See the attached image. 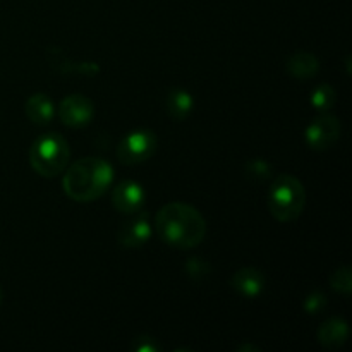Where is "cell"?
I'll return each mask as SVG.
<instances>
[{"label": "cell", "instance_id": "1", "mask_svg": "<svg viewBox=\"0 0 352 352\" xmlns=\"http://www.w3.org/2000/svg\"><path fill=\"white\" fill-rule=\"evenodd\" d=\"M155 229L168 246L191 250L205 237L206 222L195 206L186 203H168L157 213Z\"/></svg>", "mask_w": 352, "mask_h": 352}, {"label": "cell", "instance_id": "2", "mask_svg": "<svg viewBox=\"0 0 352 352\" xmlns=\"http://www.w3.org/2000/svg\"><path fill=\"white\" fill-rule=\"evenodd\" d=\"M113 181V168L102 158H81L65 170L62 179L64 192L79 203L95 201L105 195Z\"/></svg>", "mask_w": 352, "mask_h": 352}, {"label": "cell", "instance_id": "3", "mask_svg": "<svg viewBox=\"0 0 352 352\" xmlns=\"http://www.w3.org/2000/svg\"><path fill=\"white\" fill-rule=\"evenodd\" d=\"M306 191L301 181L291 174H282L272 182L268 191V208L278 222H292L302 213Z\"/></svg>", "mask_w": 352, "mask_h": 352}, {"label": "cell", "instance_id": "4", "mask_svg": "<svg viewBox=\"0 0 352 352\" xmlns=\"http://www.w3.org/2000/svg\"><path fill=\"white\" fill-rule=\"evenodd\" d=\"M71 150L64 136L58 133L41 134L33 143L30 151V162L34 172L43 177H55L69 164Z\"/></svg>", "mask_w": 352, "mask_h": 352}, {"label": "cell", "instance_id": "5", "mask_svg": "<svg viewBox=\"0 0 352 352\" xmlns=\"http://www.w3.org/2000/svg\"><path fill=\"white\" fill-rule=\"evenodd\" d=\"M157 136L151 129H136L127 134L117 148V157L124 165H138L153 157Z\"/></svg>", "mask_w": 352, "mask_h": 352}, {"label": "cell", "instance_id": "6", "mask_svg": "<svg viewBox=\"0 0 352 352\" xmlns=\"http://www.w3.org/2000/svg\"><path fill=\"white\" fill-rule=\"evenodd\" d=\"M340 136V122L332 116L316 117L306 127V143L316 151H323L332 148Z\"/></svg>", "mask_w": 352, "mask_h": 352}, {"label": "cell", "instance_id": "7", "mask_svg": "<svg viewBox=\"0 0 352 352\" xmlns=\"http://www.w3.org/2000/svg\"><path fill=\"white\" fill-rule=\"evenodd\" d=\"M95 107L89 98L82 95H69L58 105V117L69 127H82L91 122Z\"/></svg>", "mask_w": 352, "mask_h": 352}, {"label": "cell", "instance_id": "8", "mask_svg": "<svg viewBox=\"0 0 352 352\" xmlns=\"http://www.w3.org/2000/svg\"><path fill=\"white\" fill-rule=\"evenodd\" d=\"M151 237V223L146 213H133L127 222L120 226L117 241L124 248H141Z\"/></svg>", "mask_w": 352, "mask_h": 352}, {"label": "cell", "instance_id": "9", "mask_svg": "<svg viewBox=\"0 0 352 352\" xmlns=\"http://www.w3.org/2000/svg\"><path fill=\"white\" fill-rule=\"evenodd\" d=\"M144 198H146V192H144L143 186L136 181H120L119 184L113 188L112 192V203L120 213H126V215H133V213L140 212V208L143 206Z\"/></svg>", "mask_w": 352, "mask_h": 352}, {"label": "cell", "instance_id": "10", "mask_svg": "<svg viewBox=\"0 0 352 352\" xmlns=\"http://www.w3.org/2000/svg\"><path fill=\"white\" fill-rule=\"evenodd\" d=\"M230 285L239 296H244L248 299H256L265 291L267 280L258 268H241L232 275Z\"/></svg>", "mask_w": 352, "mask_h": 352}, {"label": "cell", "instance_id": "11", "mask_svg": "<svg viewBox=\"0 0 352 352\" xmlns=\"http://www.w3.org/2000/svg\"><path fill=\"white\" fill-rule=\"evenodd\" d=\"M24 112H26L28 119L38 126H45V124L52 122L55 116L54 102L45 93H36V95L30 96V100L24 105Z\"/></svg>", "mask_w": 352, "mask_h": 352}, {"label": "cell", "instance_id": "12", "mask_svg": "<svg viewBox=\"0 0 352 352\" xmlns=\"http://www.w3.org/2000/svg\"><path fill=\"white\" fill-rule=\"evenodd\" d=\"M285 67H287V72L292 78L306 81V79H311L318 74L320 62L309 52H298V54H294L289 58Z\"/></svg>", "mask_w": 352, "mask_h": 352}, {"label": "cell", "instance_id": "13", "mask_svg": "<svg viewBox=\"0 0 352 352\" xmlns=\"http://www.w3.org/2000/svg\"><path fill=\"white\" fill-rule=\"evenodd\" d=\"M349 337V327L342 318H330L320 327L318 339L320 344L329 349H337L342 346Z\"/></svg>", "mask_w": 352, "mask_h": 352}, {"label": "cell", "instance_id": "14", "mask_svg": "<svg viewBox=\"0 0 352 352\" xmlns=\"http://www.w3.org/2000/svg\"><path fill=\"white\" fill-rule=\"evenodd\" d=\"M195 109V98L188 89L175 88L167 96V112L172 119L184 120L191 116Z\"/></svg>", "mask_w": 352, "mask_h": 352}, {"label": "cell", "instance_id": "15", "mask_svg": "<svg viewBox=\"0 0 352 352\" xmlns=\"http://www.w3.org/2000/svg\"><path fill=\"white\" fill-rule=\"evenodd\" d=\"M336 100L337 93L330 85L316 86L315 91L309 96V102H311L313 107H315L316 110H320V112H327V110L332 109V107L336 105Z\"/></svg>", "mask_w": 352, "mask_h": 352}, {"label": "cell", "instance_id": "16", "mask_svg": "<svg viewBox=\"0 0 352 352\" xmlns=\"http://www.w3.org/2000/svg\"><path fill=\"white\" fill-rule=\"evenodd\" d=\"M330 287L333 289L336 292H340L344 296L351 294V287H352V274L349 267H340L337 268L336 272L330 277Z\"/></svg>", "mask_w": 352, "mask_h": 352}, {"label": "cell", "instance_id": "17", "mask_svg": "<svg viewBox=\"0 0 352 352\" xmlns=\"http://www.w3.org/2000/svg\"><path fill=\"white\" fill-rule=\"evenodd\" d=\"M272 165L263 158H254L246 164V177L253 182H263L270 177Z\"/></svg>", "mask_w": 352, "mask_h": 352}, {"label": "cell", "instance_id": "18", "mask_svg": "<svg viewBox=\"0 0 352 352\" xmlns=\"http://www.w3.org/2000/svg\"><path fill=\"white\" fill-rule=\"evenodd\" d=\"M327 306V298L322 292H311L308 298L305 299V311L309 315H316V313L322 311Z\"/></svg>", "mask_w": 352, "mask_h": 352}, {"label": "cell", "instance_id": "19", "mask_svg": "<svg viewBox=\"0 0 352 352\" xmlns=\"http://www.w3.org/2000/svg\"><path fill=\"white\" fill-rule=\"evenodd\" d=\"M196 265H198V267H195L192 260L189 261V263H186V272L189 274V277H192L195 274H198V277H196V280H198V278H203V275L208 274L210 267L205 263V261H199V260H196Z\"/></svg>", "mask_w": 352, "mask_h": 352}, {"label": "cell", "instance_id": "20", "mask_svg": "<svg viewBox=\"0 0 352 352\" xmlns=\"http://www.w3.org/2000/svg\"><path fill=\"white\" fill-rule=\"evenodd\" d=\"M141 346H134V349L140 351V352H153V351H158L160 349V346H158L157 342H155V339H151V337H141Z\"/></svg>", "mask_w": 352, "mask_h": 352}, {"label": "cell", "instance_id": "21", "mask_svg": "<svg viewBox=\"0 0 352 352\" xmlns=\"http://www.w3.org/2000/svg\"><path fill=\"white\" fill-rule=\"evenodd\" d=\"M0 305H2V289H0Z\"/></svg>", "mask_w": 352, "mask_h": 352}]
</instances>
